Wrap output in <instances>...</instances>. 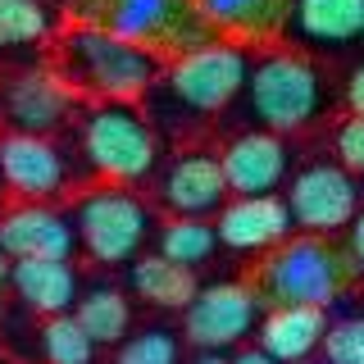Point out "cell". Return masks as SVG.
Segmentation results:
<instances>
[{
	"label": "cell",
	"mask_w": 364,
	"mask_h": 364,
	"mask_svg": "<svg viewBox=\"0 0 364 364\" xmlns=\"http://www.w3.org/2000/svg\"><path fill=\"white\" fill-rule=\"evenodd\" d=\"M219 159H223L232 196H273L287 182V168H291V151L282 146V136L264 128L242 132Z\"/></svg>",
	"instance_id": "14"
},
{
	"label": "cell",
	"mask_w": 364,
	"mask_h": 364,
	"mask_svg": "<svg viewBox=\"0 0 364 364\" xmlns=\"http://www.w3.org/2000/svg\"><path fill=\"white\" fill-rule=\"evenodd\" d=\"M9 287L32 314H68L77 305V273L68 259H14L9 264Z\"/></svg>",
	"instance_id": "18"
},
{
	"label": "cell",
	"mask_w": 364,
	"mask_h": 364,
	"mask_svg": "<svg viewBox=\"0 0 364 364\" xmlns=\"http://www.w3.org/2000/svg\"><path fill=\"white\" fill-rule=\"evenodd\" d=\"M82 151H87V164L96 168L100 178L119 182V187L146 182L151 168H155V155H159L155 132L146 128V119L128 100H100V105L87 114Z\"/></svg>",
	"instance_id": "6"
},
{
	"label": "cell",
	"mask_w": 364,
	"mask_h": 364,
	"mask_svg": "<svg viewBox=\"0 0 364 364\" xmlns=\"http://www.w3.org/2000/svg\"><path fill=\"white\" fill-rule=\"evenodd\" d=\"M250 50L237 41H205L187 55H173L164 73V87H168V100L182 105L187 114H219L228 109L237 96L246 91V77H250Z\"/></svg>",
	"instance_id": "5"
},
{
	"label": "cell",
	"mask_w": 364,
	"mask_h": 364,
	"mask_svg": "<svg viewBox=\"0 0 364 364\" xmlns=\"http://www.w3.org/2000/svg\"><path fill=\"white\" fill-rule=\"evenodd\" d=\"M68 105H73V96H68V82L50 73H14L0 82V119H5L9 132H55L64 123Z\"/></svg>",
	"instance_id": "13"
},
{
	"label": "cell",
	"mask_w": 364,
	"mask_h": 364,
	"mask_svg": "<svg viewBox=\"0 0 364 364\" xmlns=\"http://www.w3.org/2000/svg\"><path fill=\"white\" fill-rule=\"evenodd\" d=\"M287 210L291 223L314 237H333L355 223L360 214V187L350 168L341 164H305L287 187Z\"/></svg>",
	"instance_id": "8"
},
{
	"label": "cell",
	"mask_w": 364,
	"mask_h": 364,
	"mask_svg": "<svg viewBox=\"0 0 364 364\" xmlns=\"http://www.w3.org/2000/svg\"><path fill=\"white\" fill-rule=\"evenodd\" d=\"M73 318L91 333L96 346H114V341H123L128 328H132V305H128V296L114 291V287H91L87 296H77Z\"/></svg>",
	"instance_id": "21"
},
{
	"label": "cell",
	"mask_w": 364,
	"mask_h": 364,
	"mask_svg": "<svg viewBox=\"0 0 364 364\" xmlns=\"http://www.w3.org/2000/svg\"><path fill=\"white\" fill-rule=\"evenodd\" d=\"M50 37V14L41 0H0V50L37 46Z\"/></svg>",
	"instance_id": "24"
},
{
	"label": "cell",
	"mask_w": 364,
	"mask_h": 364,
	"mask_svg": "<svg viewBox=\"0 0 364 364\" xmlns=\"http://www.w3.org/2000/svg\"><path fill=\"white\" fill-rule=\"evenodd\" d=\"M350 255L333 250L318 237H296L269 250V259L255 269L250 287L264 305H333L341 282L355 273V264H346Z\"/></svg>",
	"instance_id": "2"
},
{
	"label": "cell",
	"mask_w": 364,
	"mask_h": 364,
	"mask_svg": "<svg viewBox=\"0 0 364 364\" xmlns=\"http://www.w3.org/2000/svg\"><path fill=\"white\" fill-rule=\"evenodd\" d=\"M41 360L46 364H91L96 341L73 314H55L41 323Z\"/></svg>",
	"instance_id": "23"
},
{
	"label": "cell",
	"mask_w": 364,
	"mask_h": 364,
	"mask_svg": "<svg viewBox=\"0 0 364 364\" xmlns=\"http://www.w3.org/2000/svg\"><path fill=\"white\" fill-rule=\"evenodd\" d=\"M77 228L46 200H23L0 214V250L9 259H68Z\"/></svg>",
	"instance_id": "12"
},
{
	"label": "cell",
	"mask_w": 364,
	"mask_h": 364,
	"mask_svg": "<svg viewBox=\"0 0 364 364\" xmlns=\"http://www.w3.org/2000/svg\"><path fill=\"white\" fill-rule=\"evenodd\" d=\"M132 291L141 296L146 305H159V310H187L191 296H196V278H191L187 264L168 255H136L132 259Z\"/></svg>",
	"instance_id": "20"
},
{
	"label": "cell",
	"mask_w": 364,
	"mask_h": 364,
	"mask_svg": "<svg viewBox=\"0 0 364 364\" xmlns=\"http://www.w3.org/2000/svg\"><path fill=\"white\" fill-rule=\"evenodd\" d=\"M310 46H350L364 37V0H291V23Z\"/></svg>",
	"instance_id": "19"
},
{
	"label": "cell",
	"mask_w": 364,
	"mask_h": 364,
	"mask_svg": "<svg viewBox=\"0 0 364 364\" xmlns=\"http://www.w3.org/2000/svg\"><path fill=\"white\" fill-rule=\"evenodd\" d=\"M0 173H5V191H14V196L50 200L68 187V159L50 136L5 132L0 136Z\"/></svg>",
	"instance_id": "10"
},
{
	"label": "cell",
	"mask_w": 364,
	"mask_h": 364,
	"mask_svg": "<svg viewBox=\"0 0 364 364\" xmlns=\"http://www.w3.org/2000/svg\"><path fill=\"white\" fill-rule=\"evenodd\" d=\"M346 105H350V114H364V64L346 77Z\"/></svg>",
	"instance_id": "28"
},
{
	"label": "cell",
	"mask_w": 364,
	"mask_h": 364,
	"mask_svg": "<svg viewBox=\"0 0 364 364\" xmlns=\"http://www.w3.org/2000/svg\"><path fill=\"white\" fill-rule=\"evenodd\" d=\"M191 364H232V360H223V350H200Z\"/></svg>",
	"instance_id": "31"
},
{
	"label": "cell",
	"mask_w": 364,
	"mask_h": 364,
	"mask_svg": "<svg viewBox=\"0 0 364 364\" xmlns=\"http://www.w3.org/2000/svg\"><path fill=\"white\" fill-rule=\"evenodd\" d=\"M232 364H278L273 355H264V350H242V355H237Z\"/></svg>",
	"instance_id": "30"
},
{
	"label": "cell",
	"mask_w": 364,
	"mask_h": 364,
	"mask_svg": "<svg viewBox=\"0 0 364 364\" xmlns=\"http://www.w3.org/2000/svg\"><path fill=\"white\" fill-rule=\"evenodd\" d=\"M77 23H96L159 55H187L214 41V28L191 0H77Z\"/></svg>",
	"instance_id": "4"
},
{
	"label": "cell",
	"mask_w": 364,
	"mask_h": 364,
	"mask_svg": "<svg viewBox=\"0 0 364 364\" xmlns=\"http://www.w3.org/2000/svg\"><path fill=\"white\" fill-rule=\"evenodd\" d=\"M350 259H355V269H364V210L350 223Z\"/></svg>",
	"instance_id": "29"
},
{
	"label": "cell",
	"mask_w": 364,
	"mask_h": 364,
	"mask_svg": "<svg viewBox=\"0 0 364 364\" xmlns=\"http://www.w3.org/2000/svg\"><path fill=\"white\" fill-rule=\"evenodd\" d=\"M214 246H219V228L205 223V219H178L173 214V219L159 228V255L178 259V264H187V269L210 264Z\"/></svg>",
	"instance_id": "22"
},
{
	"label": "cell",
	"mask_w": 364,
	"mask_h": 364,
	"mask_svg": "<svg viewBox=\"0 0 364 364\" xmlns=\"http://www.w3.org/2000/svg\"><path fill=\"white\" fill-rule=\"evenodd\" d=\"M114 364H178V337L168 328H146L123 341Z\"/></svg>",
	"instance_id": "25"
},
{
	"label": "cell",
	"mask_w": 364,
	"mask_h": 364,
	"mask_svg": "<svg viewBox=\"0 0 364 364\" xmlns=\"http://www.w3.org/2000/svg\"><path fill=\"white\" fill-rule=\"evenodd\" d=\"M318 350H323L328 364H364V314L328 323V337H323Z\"/></svg>",
	"instance_id": "26"
},
{
	"label": "cell",
	"mask_w": 364,
	"mask_h": 364,
	"mask_svg": "<svg viewBox=\"0 0 364 364\" xmlns=\"http://www.w3.org/2000/svg\"><path fill=\"white\" fill-rule=\"evenodd\" d=\"M228 173L223 159L210 151H187L159 178V200L178 214V219H205V214H219L228 205Z\"/></svg>",
	"instance_id": "11"
},
{
	"label": "cell",
	"mask_w": 364,
	"mask_h": 364,
	"mask_svg": "<svg viewBox=\"0 0 364 364\" xmlns=\"http://www.w3.org/2000/svg\"><path fill=\"white\" fill-rule=\"evenodd\" d=\"M0 191H5V173H0Z\"/></svg>",
	"instance_id": "33"
},
{
	"label": "cell",
	"mask_w": 364,
	"mask_h": 364,
	"mask_svg": "<svg viewBox=\"0 0 364 364\" xmlns=\"http://www.w3.org/2000/svg\"><path fill=\"white\" fill-rule=\"evenodd\" d=\"M291 210L278 196H232L219 210V242L242 255L273 250L291 237Z\"/></svg>",
	"instance_id": "15"
},
{
	"label": "cell",
	"mask_w": 364,
	"mask_h": 364,
	"mask_svg": "<svg viewBox=\"0 0 364 364\" xmlns=\"http://www.w3.org/2000/svg\"><path fill=\"white\" fill-rule=\"evenodd\" d=\"M242 109L264 132H296L318 119L323 109V77L310 60L291 50H269L250 64Z\"/></svg>",
	"instance_id": "3"
},
{
	"label": "cell",
	"mask_w": 364,
	"mask_h": 364,
	"mask_svg": "<svg viewBox=\"0 0 364 364\" xmlns=\"http://www.w3.org/2000/svg\"><path fill=\"white\" fill-rule=\"evenodd\" d=\"M55 55H60L64 82L100 100H132L141 91H151L155 77L164 73L159 50L128 41L109 28H96V23H77L73 32H64Z\"/></svg>",
	"instance_id": "1"
},
{
	"label": "cell",
	"mask_w": 364,
	"mask_h": 364,
	"mask_svg": "<svg viewBox=\"0 0 364 364\" xmlns=\"http://www.w3.org/2000/svg\"><path fill=\"white\" fill-rule=\"evenodd\" d=\"M9 282V259H5V250H0V287ZM0 314H5V296H0Z\"/></svg>",
	"instance_id": "32"
},
{
	"label": "cell",
	"mask_w": 364,
	"mask_h": 364,
	"mask_svg": "<svg viewBox=\"0 0 364 364\" xmlns=\"http://www.w3.org/2000/svg\"><path fill=\"white\" fill-rule=\"evenodd\" d=\"M259 318V296L246 282H214L191 296L182 310V333L200 350H228L237 346Z\"/></svg>",
	"instance_id": "9"
},
{
	"label": "cell",
	"mask_w": 364,
	"mask_h": 364,
	"mask_svg": "<svg viewBox=\"0 0 364 364\" xmlns=\"http://www.w3.org/2000/svg\"><path fill=\"white\" fill-rule=\"evenodd\" d=\"M73 228L96 264H123L141 255L146 237L155 232V214L128 187H96L77 200Z\"/></svg>",
	"instance_id": "7"
},
{
	"label": "cell",
	"mask_w": 364,
	"mask_h": 364,
	"mask_svg": "<svg viewBox=\"0 0 364 364\" xmlns=\"http://www.w3.org/2000/svg\"><path fill=\"white\" fill-rule=\"evenodd\" d=\"M333 151L337 164L350 168V173H364V114H346L333 132Z\"/></svg>",
	"instance_id": "27"
},
{
	"label": "cell",
	"mask_w": 364,
	"mask_h": 364,
	"mask_svg": "<svg viewBox=\"0 0 364 364\" xmlns=\"http://www.w3.org/2000/svg\"><path fill=\"white\" fill-rule=\"evenodd\" d=\"M328 337L323 305H273L259 323V350L278 364H305Z\"/></svg>",
	"instance_id": "16"
},
{
	"label": "cell",
	"mask_w": 364,
	"mask_h": 364,
	"mask_svg": "<svg viewBox=\"0 0 364 364\" xmlns=\"http://www.w3.org/2000/svg\"><path fill=\"white\" fill-rule=\"evenodd\" d=\"M214 32L232 41H273L291 23V0H191Z\"/></svg>",
	"instance_id": "17"
}]
</instances>
